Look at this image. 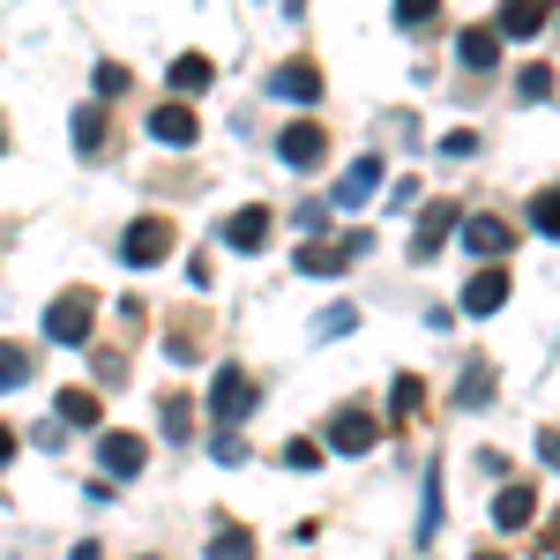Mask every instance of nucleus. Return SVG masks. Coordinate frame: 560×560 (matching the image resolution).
<instances>
[{"instance_id":"f257e3e1","label":"nucleus","mask_w":560,"mask_h":560,"mask_svg":"<svg viewBox=\"0 0 560 560\" xmlns=\"http://www.w3.org/2000/svg\"><path fill=\"white\" fill-rule=\"evenodd\" d=\"M90 329H97V300H90V292H60V300L45 306V337H52V345L83 351Z\"/></svg>"},{"instance_id":"f03ea898","label":"nucleus","mask_w":560,"mask_h":560,"mask_svg":"<svg viewBox=\"0 0 560 560\" xmlns=\"http://www.w3.org/2000/svg\"><path fill=\"white\" fill-rule=\"evenodd\" d=\"M255 404L261 396H255V374H247V366H217V382H210V419L217 427H240Z\"/></svg>"},{"instance_id":"7ed1b4c3","label":"nucleus","mask_w":560,"mask_h":560,"mask_svg":"<svg viewBox=\"0 0 560 560\" xmlns=\"http://www.w3.org/2000/svg\"><path fill=\"white\" fill-rule=\"evenodd\" d=\"M165 255H173V224L165 217H135L120 232V261H135V269H158Z\"/></svg>"},{"instance_id":"20e7f679","label":"nucleus","mask_w":560,"mask_h":560,"mask_svg":"<svg viewBox=\"0 0 560 560\" xmlns=\"http://www.w3.org/2000/svg\"><path fill=\"white\" fill-rule=\"evenodd\" d=\"M456 232H464V210H456V202H427V210H419V232H411V261H433Z\"/></svg>"},{"instance_id":"39448f33","label":"nucleus","mask_w":560,"mask_h":560,"mask_svg":"<svg viewBox=\"0 0 560 560\" xmlns=\"http://www.w3.org/2000/svg\"><path fill=\"white\" fill-rule=\"evenodd\" d=\"M374 441H382V419H374L366 404H345V411L329 419V448H337V456H366Z\"/></svg>"},{"instance_id":"423d86ee","label":"nucleus","mask_w":560,"mask_h":560,"mask_svg":"<svg viewBox=\"0 0 560 560\" xmlns=\"http://www.w3.org/2000/svg\"><path fill=\"white\" fill-rule=\"evenodd\" d=\"M464 247H471L478 261H509L516 224H509V217H493V210H478V217H464Z\"/></svg>"},{"instance_id":"0eeeda50","label":"nucleus","mask_w":560,"mask_h":560,"mask_svg":"<svg viewBox=\"0 0 560 560\" xmlns=\"http://www.w3.org/2000/svg\"><path fill=\"white\" fill-rule=\"evenodd\" d=\"M97 464H105V478H142V464H150V448H142V433L105 427V433H97Z\"/></svg>"},{"instance_id":"6e6552de","label":"nucleus","mask_w":560,"mask_h":560,"mask_svg":"<svg viewBox=\"0 0 560 560\" xmlns=\"http://www.w3.org/2000/svg\"><path fill=\"white\" fill-rule=\"evenodd\" d=\"M322 150H329V135H322V120H292V128L277 135V158H284L292 173H314V165H322Z\"/></svg>"},{"instance_id":"1a4fd4ad","label":"nucleus","mask_w":560,"mask_h":560,"mask_svg":"<svg viewBox=\"0 0 560 560\" xmlns=\"http://www.w3.org/2000/svg\"><path fill=\"white\" fill-rule=\"evenodd\" d=\"M269 224H277V217H269V202H247V210H232V217H224V247H240V255H261V247H269Z\"/></svg>"},{"instance_id":"9d476101","label":"nucleus","mask_w":560,"mask_h":560,"mask_svg":"<svg viewBox=\"0 0 560 560\" xmlns=\"http://www.w3.org/2000/svg\"><path fill=\"white\" fill-rule=\"evenodd\" d=\"M359 255H366V232H345L337 247H322V240L300 247V269L306 277H345V261H359Z\"/></svg>"},{"instance_id":"9b49d317","label":"nucleus","mask_w":560,"mask_h":560,"mask_svg":"<svg viewBox=\"0 0 560 560\" xmlns=\"http://www.w3.org/2000/svg\"><path fill=\"white\" fill-rule=\"evenodd\" d=\"M501 306H509V269H501V261H486L471 284H464V314L486 322V314H501Z\"/></svg>"},{"instance_id":"f8f14e48","label":"nucleus","mask_w":560,"mask_h":560,"mask_svg":"<svg viewBox=\"0 0 560 560\" xmlns=\"http://www.w3.org/2000/svg\"><path fill=\"white\" fill-rule=\"evenodd\" d=\"M269 97H292V105H322V68L314 60H284L269 75Z\"/></svg>"},{"instance_id":"ddd939ff","label":"nucleus","mask_w":560,"mask_h":560,"mask_svg":"<svg viewBox=\"0 0 560 560\" xmlns=\"http://www.w3.org/2000/svg\"><path fill=\"white\" fill-rule=\"evenodd\" d=\"M195 135H202V113H195V105H150V142H195Z\"/></svg>"},{"instance_id":"4468645a","label":"nucleus","mask_w":560,"mask_h":560,"mask_svg":"<svg viewBox=\"0 0 560 560\" xmlns=\"http://www.w3.org/2000/svg\"><path fill=\"white\" fill-rule=\"evenodd\" d=\"M530 516H538V493H530L523 478H509V486L493 493V523H501V530H530Z\"/></svg>"},{"instance_id":"2eb2a0df","label":"nucleus","mask_w":560,"mask_h":560,"mask_svg":"<svg viewBox=\"0 0 560 560\" xmlns=\"http://www.w3.org/2000/svg\"><path fill=\"white\" fill-rule=\"evenodd\" d=\"M553 23V0H501V38H538Z\"/></svg>"},{"instance_id":"dca6fc26","label":"nucleus","mask_w":560,"mask_h":560,"mask_svg":"<svg viewBox=\"0 0 560 560\" xmlns=\"http://www.w3.org/2000/svg\"><path fill=\"white\" fill-rule=\"evenodd\" d=\"M374 187H382V158H359V165L337 179V210H359V202H366Z\"/></svg>"},{"instance_id":"f3484780","label":"nucleus","mask_w":560,"mask_h":560,"mask_svg":"<svg viewBox=\"0 0 560 560\" xmlns=\"http://www.w3.org/2000/svg\"><path fill=\"white\" fill-rule=\"evenodd\" d=\"M52 411H60V427H105V404H97L90 388H60Z\"/></svg>"},{"instance_id":"a211bd4d","label":"nucleus","mask_w":560,"mask_h":560,"mask_svg":"<svg viewBox=\"0 0 560 560\" xmlns=\"http://www.w3.org/2000/svg\"><path fill=\"white\" fill-rule=\"evenodd\" d=\"M210 83H217L210 52H179V60H173V90H179V97H195V90H210Z\"/></svg>"},{"instance_id":"6ab92c4d","label":"nucleus","mask_w":560,"mask_h":560,"mask_svg":"<svg viewBox=\"0 0 560 560\" xmlns=\"http://www.w3.org/2000/svg\"><path fill=\"white\" fill-rule=\"evenodd\" d=\"M456 404H464V411H486V404H493V366H486V359H471V366H464Z\"/></svg>"},{"instance_id":"aec40b11","label":"nucleus","mask_w":560,"mask_h":560,"mask_svg":"<svg viewBox=\"0 0 560 560\" xmlns=\"http://www.w3.org/2000/svg\"><path fill=\"white\" fill-rule=\"evenodd\" d=\"M210 560H255V530H247V523H217Z\"/></svg>"},{"instance_id":"412c9836","label":"nucleus","mask_w":560,"mask_h":560,"mask_svg":"<svg viewBox=\"0 0 560 560\" xmlns=\"http://www.w3.org/2000/svg\"><path fill=\"white\" fill-rule=\"evenodd\" d=\"M158 404H165V411H158V427L173 433V441H187V433H195V396H158Z\"/></svg>"},{"instance_id":"4be33fe9","label":"nucleus","mask_w":560,"mask_h":560,"mask_svg":"<svg viewBox=\"0 0 560 560\" xmlns=\"http://www.w3.org/2000/svg\"><path fill=\"white\" fill-rule=\"evenodd\" d=\"M456 52H464V68H493V60H501V38H493V31H464Z\"/></svg>"},{"instance_id":"5701e85b","label":"nucleus","mask_w":560,"mask_h":560,"mask_svg":"<svg viewBox=\"0 0 560 560\" xmlns=\"http://www.w3.org/2000/svg\"><path fill=\"white\" fill-rule=\"evenodd\" d=\"M530 232L560 240V187H538V195H530Z\"/></svg>"},{"instance_id":"b1692460","label":"nucleus","mask_w":560,"mask_h":560,"mask_svg":"<svg viewBox=\"0 0 560 560\" xmlns=\"http://www.w3.org/2000/svg\"><path fill=\"white\" fill-rule=\"evenodd\" d=\"M68 135H75V150H97V142H105V113H97V105H75Z\"/></svg>"},{"instance_id":"393cba45","label":"nucleus","mask_w":560,"mask_h":560,"mask_svg":"<svg viewBox=\"0 0 560 560\" xmlns=\"http://www.w3.org/2000/svg\"><path fill=\"white\" fill-rule=\"evenodd\" d=\"M23 382H31V351L0 345V388H23Z\"/></svg>"},{"instance_id":"a878e982","label":"nucleus","mask_w":560,"mask_h":560,"mask_svg":"<svg viewBox=\"0 0 560 560\" xmlns=\"http://www.w3.org/2000/svg\"><path fill=\"white\" fill-rule=\"evenodd\" d=\"M516 90H523V97H553V68H546V60H530V68L516 75Z\"/></svg>"},{"instance_id":"bb28decb","label":"nucleus","mask_w":560,"mask_h":560,"mask_svg":"<svg viewBox=\"0 0 560 560\" xmlns=\"http://www.w3.org/2000/svg\"><path fill=\"white\" fill-rule=\"evenodd\" d=\"M388 396H396V411H419V404H427V382H419V374H396Z\"/></svg>"},{"instance_id":"cd10ccee","label":"nucleus","mask_w":560,"mask_h":560,"mask_svg":"<svg viewBox=\"0 0 560 560\" xmlns=\"http://www.w3.org/2000/svg\"><path fill=\"white\" fill-rule=\"evenodd\" d=\"M284 471H322V448H314V441H292V448H284Z\"/></svg>"},{"instance_id":"c85d7f7f","label":"nucleus","mask_w":560,"mask_h":560,"mask_svg":"<svg viewBox=\"0 0 560 560\" xmlns=\"http://www.w3.org/2000/svg\"><path fill=\"white\" fill-rule=\"evenodd\" d=\"M433 8H441V0H396V23H404V31H419Z\"/></svg>"},{"instance_id":"c756f323","label":"nucleus","mask_w":560,"mask_h":560,"mask_svg":"<svg viewBox=\"0 0 560 560\" xmlns=\"http://www.w3.org/2000/svg\"><path fill=\"white\" fill-rule=\"evenodd\" d=\"M120 90H128V68H120V60H105V68H97V97H120Z\"/></svg>"},{"instance_id":"7c9ffc66","label":"nucleus","mask_w":560,"mask_h":560,"mask_svg":"<svg viewBox=\"0 0 560 560\" xmlns=\"http://www.w3.org/2000/svg\"><path fill=\"white\" fill-rule=\"evenodd\" d=\"M351 322H359V306H329V314H322V337H345Z\"/></svg>"},{"instance_id":"2f4dec72","label":"nucleus","mask_w":560,"mask_h":560,"mask_svg":"<svg viewBox=\"0 0 560 560\" xmlns=\"http://www.w3.org/2000/svg\"><path fill=\"white\" fill-rule=\"evenodd\" d=\"M538 456H546V464L560 471V427H546V433H538Z\"/></svg>"},{"instance_id":"473e14b6","label":"nucleus","mask_w":560,"mask_h":560,"mask_svg":"<svg viewBox=\"0 0 560 560\" xmlns=\"http://www.w3.org/2000/svg\"><path fill=\"white\" fill-rule=\"evenodd\" d=\"M8 456H15V433H8V427H0V464H8Z\"/></svg>"},{"instance_id":"72a5a7b5","label":"nucleus","mask_w":560,"mask_h":560,"mask_svg":"<svg viewBox=\"0 0 560 560\" xmlns=\"http://www.w3.org/2000/svg\"><path fill=\"white\" fill-rule=\"evenodd\" d=\"M68 560H97V546H75V553H68Z\"/></svg>"},{"instance_id":"f704fd0d","label":"nucleus","mask_w":560,"mask_h":560,"mask_svg":"<svg viewBox=\"0 0 560 560\" xmlns=\"http://www.w3.org/2000/svg\"><path fill=\"white\" fill-rule=\"evenodd\" d=\"M471 560H501V553H471Z\"/></svg>"},{"instance_id":"c9c22d12","label":"nucleus","mask_w":560,"mask_h":560,"mask_svg":"<svg viewBox=\"0 0 560 560\" xmlns=\"http://www.w3.org/2000/svg\"><path fill=\"white\" fill-rule=\"evenodd\" d=\"M0 150H8V135H0Z\"/></svg>"},{"instance_id":"e433bc0d","label":"nucleus","mask_w":560,"mask_h":560,"mask_svg":"<svg viewBox=\"0 0 560 560\" xmlns=\"http://www.w3.org/2000/svg\"><path fill=\"white\" fill-rule=\"evenodd\" d=\"M553 530H560V523H553Z\"/></svg>"}]
</instances>
